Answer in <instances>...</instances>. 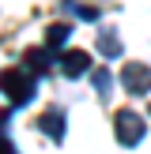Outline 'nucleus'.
I'll use <instances>...</instances> for the list:
<instances>
[{"instance_id":"nucleus-8","label":"nucleus","mask_w":151,"mask_h":154,"mask_svg":"<svg viewBox=\"0 0 151 154\" xmlns=\"http://www.w3.org/2000/svg\"><path fill=\"white\" fill-rule=\"evenodd\" d=\"M98 53H102V57H110V60L121 57V42H117V34H113V30L98 34Z\"/></svg>"},{"instance_id":"nucleus-1","label":"nucleus","mask_w":151,"mask_h":154,"mask_svg":"<svg viewBox=\"0 0 151 154\" xmlns=\"http://www.w3.org/2000/svg\"><path fill=\"white\" fill-rule=\"evenodd\" d=\"M0 90L11 98V105H27L38 94V75L30 68H8L0 72Z\"/></svg>"},{"instance_id":"nucleus-4","label":"nucleus","mask_w":151,"mask_h":154,"mask_svg":"<svg viewBox=\"0 0 151 154\" xmlns=\"http://www.w3.org/2000/svg\"><path fill=\"white\" fill-rule=\"evenodd\" d=\"M60 72H64L68 79H79V75L91 72V57H87L83 49H68L64 57H60Z\"/></svg>"},{"instance_id":"nucleus-9","label":"nucleus","mask_w":151,"mask_h":154,"mask_svg":"<svg viewBox=\"0 0 151 154\" xmlns=\"http://www.w3.org/2000/svg\"><path fill=\"white\" fill-rule=\"evenodd\" d=\"M91 79H95V90H98V94H106V98H110V90H113V75L106 72V68H98Z\"/></svg>"},{"instance_id":"nucleus-6","label":"nucleus","mask_w":151,"mask_h":154,"mask_svg":"<svg viewBox=\"0 0 151 154\" xmlns=\"http://www.w3.org/2000/svg\"><path fill=\"white\" fill-rule=\"evenodd\" d=\"M23 64H27L34 75H45V72H49V49H45V45L27 49V53H23Z\"/></svg>"},{"instance_id":"nucleus-7","label":"nucleus","mask_w":151,"mask_h":154,"mask_svg":"<svg viewBox=\"0 0 151 154\" xmlns=\"http://www.w3.org/2000/svg\"><path fill=\"white\" fill-rule=\"evenodd\" d=\"M68 34H72V30H68L64 26V23H57V26H49V30H45V49H64V42H68Z\"/></svg>"},{"instance_id":"nucleus-10","label":"nucleus","mask_w":151,"mask_h":154,"mask_svg":"<svg viewBox=\"0 0 151 154\" xmlns=\"http://www.w3.org/2000/svg\"><path fill=\"white\" fill-rule=\"evenodd\" d=\"M0 154H19V150H15V147H11V143H8V139H4V135H0Z\"/></svg>"},{"instance_id":"nucleus-2","label":"nucleus","mask_w":151,"mask_h":154,"mask_svg":"<svg viewBox=\"0 0 151 154\" xmlns=\"http://www.w3.org/2000/svg\"><path fill=\"white\" fill-rule=\"evenodd\" d=\"M113 128H117V143L121 147H136V143L143 139V117L132 113V109H117Z\"/></svg>"},{"instance_id":"nucleus-3","label":"nucleus","mask_w":151,"mask_h":154,"mask_svg":"<svg viewBox=\"0 0 151 154\" xmlns=\"http://www.w3.org/2000/svg\"><path fill=\"white\" fill-rule=\"evenodd\" d=\"M121 83H125L128 94L143 98V94L151 90V68H147V64H128L125 72H121Z\"/></svg>"},{"instance_id":"nucleus-5","label":"nucleus","mask_w":151,"mask_h":154,"mask_svg":"<svg viewBox=\"0 0 151 154\" xmlns=\"http://www.w3.org/2000/svg\"><path fill=\"white\" fill-rule=\"evenodd\" d=\"M38 128H42L45 135H49V139H64V113L60 109H49V113H42V117H38Z\"/></svg>"}]
</instances>
